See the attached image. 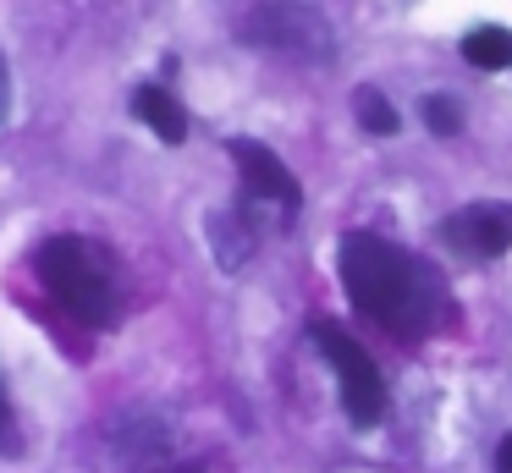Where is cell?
<instances>
[{"mask_svg": "<svg viewBox=\"0 0 512 473\" xmlns=\"http://www.w3.org/2000/svg\"><path fill=\"white\" fill-rule=\"evenodd\" d=\"M342 286L353 308L369 325H386L391 336H419L430 330L435 308H441V286L435 270L402 253L397 242L375 237V231H347L342 237Z\"/></svg>", "mask_w": 512, "mask_h": 473, "instance_id": "obj_1", "label": "cell"}, {"mask_svg": "<svg viewBox=\"0 0 512 473\" xmlns=\"http://www.w3.org/2000/svg\"><path fill=\"white\" fill-rule=\"evenodd\" d=\"M34 264H39L45 292L56 297L72 319H83V325H94V330H105L116 319V281H111V270H105V259H100L94 242L50 237Z\"/></svg>", "mask_w": 512, "mask_h": 473, "instance_id": "obj_2", "label": "cell"}, {"mask_svg": "<svg viewBox=\"0 0 512 473\" xmlns=\"http://www.w3.org/2000/svg\"><path fill=\"white\" fill-rule=\"evenodd\" d=\"M237 39L292 55V61H331L336 55V28L314 0H265L237 22Z\"/></svg>", "mask_w": 512, "mask_h": 473, "instance_id": "obj_3", "label": "cell"}, {"mask_svg": "<svg viewBox=\"0 0 512 473\" xmlns=\"http://www.w3.org/2000/svg\"><path fill=\"white\" fill-rule=\"evenodd\" d=\"M314 341H320L325 363L336 369V385H342L347 418H353L358 429H375L380 418H386V380H380L375 358H369V352L358 347L347 330H336L331 319H320V325H314Z\"/></svg>", "mask_w": 512, "mask_h": 473, "instance_id": "obj_4", "label": "cell"}, {"mask_svg": "<svg viewBox=\"0 0 512 473\" xmlns=\"http://www.w3.org/2000/svg\"><path fill=\"white\" fill-rule=\"evenodd\" d=\"M226 149H232L237 176H243V193L254 198V204H276L281 215H298L303 187H298V176L276 160V149H265V143H254V138H232Z\"/></svg>", "mask_w": 512, "mask_h": 473, "instance_id": "obj_5", "label": "cell"}, {"mask_svg": "<svg viewBox=\"0 0 512 473\" xmlns=\"http://www.w3.org/2000/svg\"><path fill=\"white\" fill-rule=\"evenodd\" d=\"M441 237L446 248L468 253V259H501L512 248V204H468L457 215L441 220Z\"/></svg>", "mask_w": 512, "mask_h": 473, "instance_id": "obj_6", "label": "cell"}, {"mask_svg": "<svg viewBox=\"0 0 512 473\" xmlns=\"http://www.w3.org/2000/svg\"><path fill=\"white\" fill-rule=\"evenodd\" d=\"M133 110H138V121H144V127L155 132L160 143H182V138H188V110H182L160 83H144V88H138V94H133Z\"/></svg>", "mask_w": 512, "mask_h": 473, "instance_id": "obj_7", "label": "cell"}, {"mask_svg": "<svg viewBox=\"0 0 512 473\" xmlns=\"http://www.w3.org/2000/svg\"><path fill=\"white\" fill-rule=\"evenodd\" d=\"M463 61L479 66V72H501V66H512V33L507 28H474L463 39Z\"/></svg>", "mask_w": 512, "mask_h": 473, "instance_id": "obj_8", "label": "cell"}, {"mask_svg": "<svg viewBox=\"0 0 512 473\" xmlns=\"http://www.w3.org/2000/svg\"><path fill=\"white\" fill-rule=\"evenodd\" d=\"M353 110H358V127H364V132H375V138H391V132L402 127L397 105H391V99L380 94L375 83H364V88L353 94Z\"/></svg>", "mask_w": 512, "mask_h": 473, "instance_id": "obj_9", "label": "cell"}, {"mask_svg": "<svg viewBox=\"0 0 512 473\" xmlns=\"http://www.w3.org/2000/svg\"><path fill=\"white\" fill-rule=\"evenodd\" d=\"M419 116H424V127H430L435 138H457V132H463V110H457L452 94H424Z\"/></svg>", "mask_w": 512, "mask_h": 473, "instance_id": "obj_10", "label": "cell"}, {"mask_svg": "<svg viewBox=\"0 0 512 473\" xmlns=\"http://www.w3.org/2000/svg\"><path fill=\"white\" fill-rule=\"evenodd\" d=\"M17 446H23V435H17V413H12L6 385H0V457H17Z\"/></svg>", "mask_w": 512, "mask_h": 473, "instance_id": "obj_11", "label": "cell"}, {"mask_svg": "<svg viewBox=\"0 0 512 473\" xmlns=\"http://www.w3.org/2000/svg\"><path fill=\"white\" fill-rule=\"evenodd\" d=\"M496 473H512V435L496 446Z\"/></svg>", "mask_w": 512, "mask_h": 473, "instance_id": "obj_12", "label": "cell"}, {"mask_svg": "<svg viewBox=\"0 0 512 473\" xmlns=\"http://www.w3.org/2000/svg\"><path fill=\"white\" fill-rule=\"evenodd\" d=\"M0 116H6V66H0Z\"/></svg>", "mask_w": 512, "mask_h": 473, "instance_id": "obj_13", "label": "cell"}]
</instances>
